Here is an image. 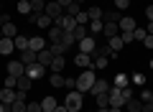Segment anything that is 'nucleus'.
<instances>
[{
  "mask_svg": "<svg viewBox=\"0 0 153 112\" xmlns=\"http://www.w3.org/2000/svg\"><path fill=\"white\" fill-rule=\"evenodd\" d=\"M82 105H84V97H82L79 89H71L69 94L64 97V107L69 112H82Z\"/></svg>",
  "mask_w": 153,
  "mask_h": 112,
  "instance_id": "nucleus-1",
  "label": "nucleus"
},
{
  "mask_svg": "<svg viewBox=\"0 0 153 112\" xmlns=\"http://www.w3.org/2000/svg\"><path fill=\"white\" fill-rule=\"evenodd\" d=\"M94 79H97V76H94V69H92V66L84 69L82 74L76 76V89L82 92V94H84V92H89V89H92V84H94Z\"/></svg>",
  "mask_w": 153,
  "mask_h": 112,
  "instance_id": "nucleus-2",
  "label": "nucleus"
},
{
  "mask_svg": "<svg viewBox=\"0 0 153 112\" xmlns=\"http://www.w3.org/2000/svg\"><path fill=\"white\" fill-rule=\"evenodd\" d=\"M44 13H46V16H49V18H51V21H54V23H59L61 18L66 16V10H64V8L59 5V3H56V0H54V3H46Z\"/></svg>",
  "mask_w": 153,
  "mask_h": 112,
  "instance_id": "nucleus-3",
  "label": "nucleus"
},
{
  "mask_svg": "<svg viewBox=\"0 0 153 112\" xmlns=\"http://www.w3.org/2000/svg\"><path fill=\"white\" fill-rule=\"evenodd\" d=\"M107 94H110V107H125L128 99L123 97V89H120V87H110Z\"/></svg>",
  "mask_w": 153,
  "mask_h": 112,
  "instance_id": "nucleus-4",
  "label": "nucleus"
},
{
  "mask_svg": "<svg viewBox=\"0 0 153 112\" xmlns=\"http://www.w3.org/2000/svg\"><path fill=\"white\" fill-rule=\"evenodd\" d=\"M28 21H31V23H36L38 28H46V31H49V28L54 26V21H51V18L46 16V13H41V16H36V13H31V16H28Z\"/></svg>",
  "mask_w": 153,
  "mask_h": 112,
  "instance_id": "nucleus-5",
  "label": "nucleus"
},
{
  "mask_svg": "<svg viewBox=\"0 0 153 112\" xmlns=\"http://www.w3.org/2000/svg\"><path fill=\"white\" fill-rule=\"evenodd\" d=\"M79 51H82V53H92V56H94V51H97V38H94V36L82 38V41H79Z\"/></svg>",
  "mask_w": 153,
  "mask_h": 112,
  "instance_id": "nucleus-6",
  "label": "nucleus"
},
{
  "mask_svg": "<svg viewBox=\"0 0 153 112\" xmlns=\"http://www.w3.org/2000/svg\"><path fill=\"white\" fill-rule=\"evenodd\" d=\"M46 71H49V69H46V66H41L38 61L26 66V76H31V79H41V76H46Z\"/></svg>",
  "mask_w": 153,
  "mask_h": 112,
  "instance_id": "nucleus-7",
  "label": "nucleus"
},
{
  "mask_svg": "<svg viewBox=\"0 0 153 112\" xmlns=\"http://www.w3.org/2000/svg\"><path fill=\"white\" fill-rule=\"evenodd\" d=\"M8 74L10 76H26V64H23L21 59L10 61V64H8Z\"/></svg>",
  "mask_w": 153,
  "mask_h": 112,
  "instance_id": "nucleus-8",
  "label": "nucleus"
},
{
  "mask_svg": "<svg viewBox=\"0 0 153 112\" xmlns=\"http://www.w3.org/2000/svg\"><path fill=\"white\" fill-rule=\"evenodd\" d=\"M36 61H38L41 66H46V69H49L51 61H54V53H51V48H41V51L36 53Z\"/></svg>",
  "mask_w": 153,
  "mask_h": 112,
  "instance_id": "nucleus-9",
  "label": "nucleus"
},
{
  "mask_svg": "<svg viewBox=\"0 0 153 112\" xmlns=\"http://www.w3.org/2000/svg\"><path fill=\"white\" fill-rule=\"evenodd\" d=\"M117 28H120V33L135 31V18H130V16H123L120 21H117Z\"/></svg>",
  "mask_w": 153,
  "mask_h": 112,
  "instance_id": "nucleus-10",
  "label": "nucleus"
},
{
  "mask_svg": "<svg viewBox=\"0 0 153 112\" xmlns=\"http://www.w3.org/2000/svg\"><path fill=\"white\" fill-rule=\"evenodd\" d=\"M74 64L79 66V69H89V66H92V53H82L79 51L74 56Z\"/></svg>",
  "mask_w": 153,
  "mask_h": 112,
  "instance_id": "nucleus-11",
  "label": "nucleus"
},
{
  "mask_svg": "<svg viewBox=\"0 0 153 112\" xmlns=\"http://www.w3.org/2000/svg\"><path fill=\"white\" fill-rule=\"evenodd\" d=\"M13 51H16V43H13V38L0 36V53H3V56H10Z\"/></svg>",
  "mask_w": 153,
  "mask_h": 112,
  "instance_id": "nucleus-12",
  "label": "nucleus"
},
{
  "mask_svg": "<svg viewBox=\"0 0 153 112\" xmlns=\"http://www.w3.org/2000/svg\"><path fill=\"white\" fill-rule=\"evenodd\" d=\"M0 102L10 107L13 102H16V89H8V87H3V89H0Z\"/></svg>",
  "mask_w": 153,
  "mask_h": 112,
  "instance_id": "nucleus-13",
  "label": "nucleus"
},
{
  "mask_svg": "<svg viewBox=\"0 0 153 112\" xmlns=\"http://www.w3.org/2000/svg\"><path fill=\"white\" fill-rule=\"evenodd\" d=\"M61 38H64V31H61L59 23H54V26L49 28V41H51V43H59Z\"/></svg>",
  "mask_w": 153,
  "mask_h": 112,
  "instance_id": "nucleus-14",
  "label": "nucleus"
},
{
  "mask_svg": "<svg viewBox=\"0 0 153 112\" xmlns=\"http://www.w3.org/2000/svg\"><path fill=\"white\" fill-rule=\"evenodd\" d=\"M110 82H105V79H94V84H92V89H89V94H100V92H110Z\"/></svg>",
  "mask_w": 153,
  "mask_h": 112,
  "instance_id": "nucleus-15",
  "label": "nucleus"
},
{
  "mask_svg": "<svg viewBox=\"0 0 153 112\" xmlns=\"http://www.w3.org/2000/svg\"><path fill=\"white\" fill-rule=\"evenodd\" d=\"M0 36H5V38H16V36H18V28H16V23H13V21H8L5 26L0 28Z\"/></svg>",
  "mask_w": 153,
  "mask_h": 112,
  "instance_id": "nucleus-16",
  "label": "nucleus"
},
{
  "mask_svg": "<svg viewBox=\"0 0 153 112\" xmlns=\"http://www.w3.org/2000/svg\"><path fill=\"white\" fill-rule=\"evenodd\" d=\"M59 26H61V31H64V33H69V31H74V28H76V21H74V16H64L59 21Z\"/></svg>",
  "mask_w": 153,
  "mask_h": 112,
  "instance_id": "nucleus-17",
  "label": "nucleus"
},
{
  "mask_svg": "<svg viewBox=\"0 0 153 112\" xmlns=\"http://www.w3.org/2000/svg\"><path fill=\"white\" fill-rule=\"evenodd\" d=\"M102 36H105V38L120 36V28H117V23H105V26H102Z\"/></svg>",
  "mask_w": 153,
  "mask_h": 112,
  "instance_id": "nucleus-18",
  "label": "nucleus"
},
{
  "mask_svg": "<svg viewBox=\"0 0 153 112\" xmlns=\"http://www.w3.org/2000/svg\"><path fill=\"white\" fill-rule=\"evenodd\" d=\"M28 48H31V51H41V48H46V41L41 36H33V38H28Z\"/></svg>",
  "mask_w": 153,
  "mask_h": 112,
  "instance_id": "nucleus-19",
  "label": "nucleus"
},
{
  "mask_svg": "<svg viewBox=\"0 0 153 112\" xmlns=\"http://www.w3.org/2000/svg\"><path fill=\"white\" fill-rule=\"evenodd\" d=\"M64 64H66V61H64V56H54V61H51V66H49V69H51V74H61Z\"/></svg>",
  "mask_w": 153,
  "mask_h": 112,
  "instance_id": "nucleus-20",
  "label": "nucleus"
},
{
  "mask_svg": "<svg viewBox=\"0 0 153 112\" xmlns=\"http://www.w3.org/2000/svg\"><path fill=\"white\" fill-rule=\"evenodd\" d=\"M112 87H120V89L130 87V76H128V74H115V82H112Z\"/></svg>",
  "mask_w": 153,
  "mask_h": 112,
  "instance_id": "nucleus-21",
  "label": "nucleus"
},
{
  "mask_svg": "<svg viewBox=\"0 0 153 112\" xmlns=\"http://www.w3.org/2000/svg\"><path fill=\"white\" fill-rule=\"evenodd\" d=\"M41 107H44V112H54L56 107V97H44V99H41Z\"/></svg>",
  "mask_w": 153,
  "mask_h": 112,
  "instance_id": "nucleus-22",
  "label": "nucleus"
},
{
  "mask_svg": "<svg viewBox=\"0 0 153 112\" xmlns=\"http://www.w3.org/2000/svg\"><path fill=\"white\" fill-rule=\"evenodd\" d=\"M125 107H128V112H140L143 110V102L138 99V97H130V99L125 102Z\"/></svg>",
  "mask_w": 153,
  "mask_h": 112,
  "instance_id": "nucleus-23",
  "label": "nucleus"
},
{
  "mask_svg": "<svg viewBox=\"0 0 153 112\" xmlns=\"http://www.w3.org/2000/svg\"><path fill=\"white\" fill-rule=\"evenodd\" d=\"M21 61L23 64H36V51H31V48H26V51H21Z\"/></svg>",
  "mask_w": 153,
  "mask_h": 112,
  "instance_id": "nucleus-24",
  "label": "nucleus"
},
{
  "mask_svg": "<svg viewBox=\"0 0 153 112\" xmlns=\"http://www.w3.org/2000/svg\"><path fill=\"white\" fill-rule=\"evenodd\" d=\"M107 46L112 48V53H117L123 46H125V43H123V38H120V36H112V38H107Z\"/></svg>",
  "mask_w": 153,
  "mask_h": 112,
  "instance_id": "nucleus-25",
  "label": "nucleus"
},
{
  "mask_svg": "<svg viewBox=\"0 0 153 112\" xmlns=\"http://www.w3.org/2000/svg\"><path fill=\"white\" fill-rule=\"evenodd\" d=\"M31 84H33V79H31V76H18V84H16V89L28 92V89H31Z\"/></svg>",
  "mask_w": 153,
  "mask_h": 112,
  "instance_id": "nucleus-26",
  "label": "nucleus"
},
{
  "mask_svg": "<svg viewBox=\"0 0 153 112\" xmlns=\"http://www.w3.org/2000/svg\"><path fill=\"white\" fill-rule=\"evenodd\" d=\"M94 102H97V107H110V94L107 92H100V94H92Z\"/></svg>",
  "mask_w": 153,
  "mask_h": 112,
  "instance_id": "nucleus-27",
  "label": "nucleus"
},
{
  "mask_svg": "<svg viewBox=\"0 0 153 112\" xmlns=\"http://www.w3.org/2000/svg\"><path fill=\"white\" fill-rule=\"evenodd\" d=\"M87 13H89V21H102V16H105V10L100 5H92Z\"/></svg>",
  "mask_w": 153,
  "mask_h": 112,
  "instance_id": "nucleus-28",
  "label": "nucleus"
},
{
  "mask_svg": "<svg viewBox=\"0 0 153 112\" xmlns=\"http://www.w3.org/2000/svg\"><path fill=\"white\" fill-rule=\"evenodd\" d=\"M49 48H51V53H54V56H64V53L69 51V46H64L61 41H59V43H51Z\"/></svg>",
  "mask_w": 153,
  "mask_h": 112,
  "instance_id": "nucleus-29",
  "label": "nucleus"
},
{
  "mask_svg": "<svg viewBox=\"0 0 153 112\" xmlns=\"http://www.w3.org/2000/svg\"><path fill=\"white\" fill-rule=\"evenodd\" d=\"M130 84L133 87H146V74H140V71L130 74Z\"/></svg>",
  "mask_w": 153,
  "mask_h": 112,
  "instance_id": "nucleus-30",
  "label": "nucleus"
},
{
  "mask_svg": "<svg viewBox=\"0 0 153 112\" xmlns=\"http://www.w3.org/2000/svg\"><path fill=\"white\" fill-rule=\"evenodd\" d=\"M16 10L21 13V16H28V13H31V0H18Z\"/></svg>",
  "mask_w": 153,
  "mask_h": 112,
  "instance_id": "nucleus-31",
  "label": "nucleus"
},
{
  "mask_svg": "<svg viewBox=\"0 0 153 112\" xmlns=\"http://www.w3.org/2000/svg\"><path fill=\"white\" fill-rule=\"evenodd\" d=\"M110 64V59L107 56H94V61H92V69L97 71V69H105V66Z\"/></svg>",
  "mask_w": 153,
  "mask_h": 112,
  "instance_id": "nucleus-32",
  "label": "nucleus"
},
{
  "mask_svg": "<svg viewBox=\"0 0 153 112\" xmlns=\"http://www.w3.org/2000/svg\"><path fill=\"white\" fill-rule=\"evenodd\" d=\"M44 8H46V3H44V0H31V13L41 16V13H44Z\"/></svg>",
  "mask_w": 153,
  "mask_h": 112,
  "instance_id": "nucleus-33",
  "label": "nucleus"
},
{
  "mask_svg": "<svg viewBox=\"0 0 153 112\" xmlns=\"http://www.w3.org/2000/svg\"><path fill=\"white\" fill-rule=\"evenodd\" d=\"M74 21H76V26H87V23H89V13L87 10H79L74 16Z\"/></svg>",
  "mask_w": 153,
  "mask_h": 112,
  "instance_id": "nucleus-34",
  "label": "nucleus"
},
{
  "mask_svg": "<svg viewBox=\"0 0 153 112\" xmlns=\"http://www.w3.org/2000/svg\"><path fill=\"white\" fill-rule=\"evenodd\" d=\"M87 36H89L87 26H76V28H74V38H76V43L82 41V38H87Z\"/></svg>",
  "mask_w": 153,
  "mask_h": 112,
  "instance_id": "nucleus-35",
  "label": "nucleus"
},
{
  "mask_svg": "<svg viewBox=\"0 0 153 112\" xmlns=\"http://www.w3.org/2000/svg\"><path fill=\"white\" fill-rule=\"evenodd\" d=\"M13 43H16L18 51H26V48H28V38L26 36H16V38H13Z\"/></svg>",
  "mask_w": 153,
  "mask_h": 112,
  "instance_id": "nucleus-36",
  "label": "nucleus"
},
{
  "mask_svg": "<svg viewBox=\"0 0 153 112\" xmlns=\"http://www.w3.org/2000/svg\"><path fill=\"white\" fill-rule=\"evenodd\" d=\"M94 56H107V59H112L115 53H112V48H110V46H97V51H94Z\"/></svg>",
  "mask_w": 153,
  "mask_h": 112,
  "instance_id": "nucleus-37",
  "label": "nucleus"
},
{
  "mask_svg": "<svg viewBox=\"0 0 153 112\" xmlns=\"http://www.w3.org/2000/svg\"><path fill=\"white\" fill-rule=\"evenodd\" d=\"M120 18H123V16H117V10H110V13H105V16H102V21H105V23H117Z\"/></svg>",
  "mask_w": 153,
  "mask_h": 112,
  "instance_id": "nucleus-38",
  "label": "nucleus"
},
{
  "mask_svg": "<svg viewBox=\"0 0 153 112\" xmlns=\"http://www.w3.org/2000/svg\"><path fill=\"white\" fill-rule=\"evenodd\" d=\"M49 82H51V87H54V89L64 87V76H61V74H51V76H49Z\"/></svg>",
  "mask_w": 153,
  "mask_h": 112,
  "instance_id": "nucleus-39",
  "label": "nucleus"
},
{
  "mask_svg": "<svg viewBox=\"0 0 153 112\" xmlns=\"http://www.w3.org/2000/svg\"><path fill=\"white\" fill-rule=\"evenodd\" d=\"M102 26H105L102 21H89V28H87V31H92L94 36H97V33H102Z\"/></svg>",
  "mask_w": 153,
  "mask_h": 112,
  "instance_id": "nucleus-40",
  "label": "nucleus"
},
{
  "mask_svg": "<svg viewBox=\"0 0 153 112\" xmlns=\"http://www.w3.org/2000/svg\"><path fill=\"white\" fill-rule=\"evenodd\" d=\"M61 43H64V46H74V43H76V38H74V31H69V33H64V38H61Z\"/></svg>",
  "mask_w": 153,
  "mask_h": 112,
  "instance_id": "nucleus-41",
  "label": "nucleus"
},
{
  "mask_svg": "<svg viewBox=\"0 0 153 112\" xmlns=\"http://www.w3.org/2000/svg\"><path fill=\"white\" fill-rule=\"evenodd\" d=\"M26 112H44L41 102H26Z\"/></svg>",
  "mask_w": 153,
  "mask_h": 112,
  "instance_id": "nucleus-42",
  "label": "nucleus"
},
{
  "mask_svg": "<svg viewBox=\"0 0 153 112\" xmlns=\"http://www.w3.org/2000/svg\"><path fill=\"white\" fill-rule=\"evenodd\" d=\"M138 99H140L143 105H146V102H151V99H153V92H151V89H140V94H138Z\"/></svg>",
  "mask_w": 153,
  "mask_h": 112,
  "instance_id": "nucleus-43",
  "label": "nucleus"
},
{
  "mask_svg": "<svg viewBox=\"0 0 153 112\" xmlns=\"http://www.w3.org/2000/svg\"><path fill=\"white\" fill-rule=\"evenodd\" d=\"M10 112H26V102H23V99H16V102L10 105Z\"/></svg>",
  "mask_w": 153,
  "mask_h": 112,
  "instance_id": "nucleus-44",
  "label": "nucleus"
},
{
  "mask_svg": "<svg viewBox=\"0 0 153 112\" xmlns=\"http://www.w3.org/2000/svg\"><path fill=\"white\" fill-rule=\"evenodd\" d=\"M64 10H66V16H76V13L82 10V8H79V3H69V5H66Z\"/></svg>",
  "mask_w": 153,
  "mask_h": 112,
  "instance_id": "nucleus-45",
  "label": "nucleus"
},
{
  "mask_svg": "<svg viewBox=\"0 0 153 112\" xmlns=\"http://www.w3.org/2000/svg\"><path fill=\"white\" fill-rule=\"evenodd\" d=\"M16 84H18V76H10V74H8L5 82H3V87H8V89H16Z\"/></svg>",
  "mask_w": 153,
  "mask_h": 112,
  "instance_id": "nucleus-46",
  "label": "nucleus"
},
{
  "mask_svg": "<svg viewBox=\"0 0 153 112\" xmlns=\"http://www.w3.org/2000/svg\"><path fill=\"white\" fill-rule=\"evenodd\" d=\"M130 8V0H115V10H128Z\"/></svg>",
  "mask_w": 153,
  "mask_h": 112,
  "instance_id": "nucleus-47",
  "label": "nucleus"
},
{
  "mask_svg": "<svg viewBox=\"0 0 153 112\" xmlns=\"http://www.w3.org/2000/svg\"><path fill=\"white\" fill-rule=\"evenodd\" d=\"M133 36H135V41H143L148 33H146V28H135V31H133Z\"/></svg>",
  "mask_w": 153,
  "mask_h": 112,
  "instance_id": "nucleus-48",
  "label": "nucleus"
},
{
  "mask_svg": "<svg viewBox=\"0 0 153 112\" xmlns=\"http://www.w3.org/2000/svg\"><path fill=\"white\" fill-rule=\"evenodd\" d=\"M120 38H123V43H130V41H135L133 31H128V33H120Z\"/></svg>",
  "mask_w": 153,
  "mask_h": 112,
  "instance_id": "nucleus-49",
  "label": "nucleus"
},
{
  "mask_svg": "<svg viewBox=\"0 0 153 112\" xmlns=\"http://www.w3.org/2000/svg\"><path fill=\"white\" fill-rule=\"evenodd\" d=\"M64 87H69V92H71V89H76V79L66 76V79H64Z\"/></svg>",
  "mask_w": 153,
  "mask_h": 112,
  "instance_id": "nucleus-50",
  "label": "nucleus"
},
{
  "mask_svg": "<svg viewBox=\"0 0 153 112\" xmlns=\"http://www.w3.org/2000/svg\"><path fill=\"white\" fill-rule=\"evenodd\" d=\"M143 46H146V48H153V36H151V33L143 38Z\"/></svg>",
  "mask_w": 153,
  "mask_h": 112,
  "instance_id": "nucleus-51",
  "label": "nucleus"
},
{
  "mask_svg": "<svg viewBox=\"0 0 153 112\" xmlns=\"http://www.w3.org/2000/svg\"><path fill=\"white\" fill-rule=\"evenodd\" d=\"M146 18H148V21H153V3L146 8Z\"/></svg>",
  "mask_w": 153,
  "mask_h": 112,
  "instance_id": "nucleus-52",
  "label": "nucleus"
},
{
  "mask_svg": "<svg viewBox=\"0 0 153 112\" xmlns=\"http://www.w3.org/2000/svg\"><path fill=\"white\" fill-rule=\"evenodd\" d=\"M140 112H153V102H146V105H143V110Z\"/></svg>",
  "mask_w": 153,
  "mask_h": 112,
  "instance_id": "nucleus-53",
  "label": "nucleus"
},
{
  "mask_svg": "<svg viewBox=\"0 0 153 112\" xmlns=\"http://www.w3.org/2000/svg\"><path fill=\"white\" fill-rule=\"evenodd\" d=\"M8 21H10V18H8V16H3V13H0V28L5 26V23H8Z\"/></svg>",
  "mask_w": 153,
  "mask_h": 112,
  "instance_id": "nucleus-54",
  "label": "nucleus"
},
{
  "mask_svg": "<svg viewBox=\"0 0 153 112\" xmlns=\"http://www.w3.org/2000/svg\"><path fill=\"white\" fill-rule=\"evenodd\" d=\"M56 3H59L61 8H66V5H69V3H74V0H56Z\"/></svg>",
  "mask_w": 153,
  "mask_h": 112,
  "instance_id": "nucleus-55",
  "label": "nucleus"
},
{
  "mask_svg": "<svg viewBox=\"0 0 153 112\" xmlns=\"http://www.w3.org/2000/svg\"><path fill=\"white\" fill-rule=\"evenodd\" d=\"M146 33H151V36H153V21H148V28H146Z\"/></svg>",
  "mask_w": 153,
  "mask_h": 112,
  "instance_id": "nucleus-56",
  "label": "nucleus"
},
{
  "mask_svg": "<svg viewBox=\"0 0 153 112\" xmlns=\"http://www.w3.org/2000/svg\"><path fill=\"white\" fill-rule=\"evenodd\" d=\"M0 112H10V107H8V105H3V102H0Z\"/></svg>",
  "mask_w": 153,
  "mask_h": 112,
  "instance_id": "nucleus-57",
  "label": "nucleus"
},
{
  "mask_svg": "<svg viewBox=\"0 0 153 112\" xmlns=\"http://www.w3.org/2000/svg\"><path fill=\"white\" fill-rule=\"evenodd\" d=\"M54 112H69V110H66V107H64V105H59V107H56V110H54Z\"/></svg>",
  "mask_w": 153,
  "mask_h": 112,
  "instance_id": "nucleus-58",
  "label": "nucleus"
},
{
  "mask_svg": "<svg viewBox=\"0 0 153 112\" xmlns=\"http://www.w3.org/2000/svg\"><path fill=\"white\" fill-rule=\"evenodd\" d=\"M107 112H120V107H107Z\"/></svg>",
  "mask_w": 153,
  "mask_h": 112,
  "instance_id": "nucleus-59",
  "label": "nucleus"
},
{
  "mask_svg": "<svg viewBox=\"0 0 153 112\" xmlns=\"http://www.w3.org/2000/svg\"><path fill=\"white\" fill-rule=\"evenodd\" d=\"M74 3H79V5H82V3H84V0H74Z\"/></svg>",
  "mask_w": 153,
  "mask_h": 112,
  "instance_id": "nucleus-60",
  "label": "nucleus"
},
{
  "mask_svg": "<svg viewBox=\"0 0 153 112\" xmlns=\"http://www.w3.org/2000/svg\"><path fill=\"white\" fill-rule=\"evenodd\" d=\"M151 69H153V59H151Z\"/></svg>",
  "mask_w": 153,
  "mask_h": 112,
  "instance_id": "nucleus-61",
  "label": "nucleus"
},
{
  "mask_svg": "<svg viewBox=\"0 0 153 112\" xmlns=\"http://www.w3.org/2000/svg\"><path fill=\"white\" fill-rule=\"evenodd\" d=\"M0 5H3V0H0Z\"/></svg>",
  "mask_w": 153,
  "mask_h": 112,
  "instance_id": "nucleus-62",
  "label": "nucleus"
},
{
  "mask_svg": "<svg viewBox=\"0 0 153 112\" xmlns=\"http://www.w3.org/2000/svg\"><path fill=\"white\" fill-rule=\"evenodd\" d=\"M44 3H49V0H44Z\"/></svg>",
  "mask_w": 153,
  "mask_h": 112,
  "instance_id": "nucleus-63",
  "label": "nucleus"
},
{
  "mask_svg": "<svg viewBox=\"0 0 153 112\" xmlns=\"http://www.w3.org/2000/svg\"><path fill=\"white\" fill-rule=\"evenodd\" d=\"M151 3H153V0H151Z\"/></svg>",
  "mask_w": 153,
  "mask_h": 112,
  "instance_id": "nucleus-64",
  "label": "nucleus"
}]
</instances>
